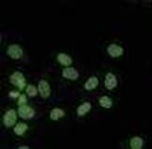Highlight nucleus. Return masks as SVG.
Wrapping results in <instances>:
<instances>
[{"mask_svg":"<svg viewBox=\"0 0 152 149\" xmlns=\"http://www.w3.org/2000/svg\"><path fill=\"white\" fill-rule=\"evenodd\" d=\"M10 82L11 84L15 85L19 90H23L25 87H26V78L23 75V73L20 71H14L11 75L10 76Z\"/></svg>","mask_w":152,"mask_h":149,"instance_id":"nucleus-1","label":"nucleus"},{"mask_svg":"<svg viewBox=\"0 0 152 149\" xmlns=\"http://www.w3.org/2000/svg\"><path fill=\"white\" fill-rule=\"evenodd\" d=\"M17 121V113L13 109H10V110H8L4 113L3 118H2V122L4 124L5 127L7 128H10L14 126L16 124Z\"/></svg>","mask_w":152,"mask_h":149,"instance_id":"nucleus-2","label":"nucleus"},{"mask_svg":"<svg viewBox=\"0 0 152 149\" xmlns=\"http://www.w3.org/2000/svg\"><path fill=\"white\" fill-rule=\"evenodd\" d=\"M7 55L12 59H20L24 55V52L20 45L10 44L7 49Z\"/></svg>","mask_w":152,"mask_h":149,"instance_id":"nucleus-3","label":"nucleus"},{"mask_svg":"<svg viewBox=\"0 0 152 149\" xmlns=\"http://www.w3.org/2000/svg\"><path fill=\"white\" fill-rule=\"evenodd\" d=\"M38 89H39V93L42 99L46 100L50 97L51 87H50L49 83L46 81V80H40L38 84Z\"/></svg>","mask_w":152,"mask_h":149,"instance_id":"nucleus-4","label":"nucleus"},{"mask_svg":"<svg viewBox=\"0 0 152 149\" xmlns=\"http://www.w3.org/2000/svg\"><path fill=\"white\" fill-rule=\"evenodd\" d=\"M17 113H18L19 116L23 119H30L35 116V113H36V112H35V110L32 107L28 106L26 104L20 106L18 108Z\"/></svg>","mask_w":152,"mask_h":149,"instance_id":"nucleus-5","label":"nucleus"},{"mask_svg":"<svg viewBox=\"0 0 152 149\" xmlns=\"http://www.w3.org/2000/svg\"><path fill=\"white\" fill-rule=\"evenodd\" d=\"M104 85L108 90H113L114 88L118 86V79H116L114 73L108 72L106 75H105Z\"/></svg>","mask_w":152,"mask_h":149,"instance_id":"nucleus-6","label":"nucleus"},{"mask_svg":"<svg viewBox=\"0 0 152 149\" xmlns=\"http://www.w3.org/2000/svg\"><path fill=\"white\" fill-rule=\"evenodd\" d=\"M107 53L111 57H119L124 54V49L116 43H112L107 47Z\"/></svg>","mask_w":152,"mask_h":149,"instance_id":"nucleus-7","label":"nucleus"},{"mask_svg":"<svg viewBox=\"0 0 152 149\" xmlns=\"http://www.w3.org/2000/svg\"><path fill=\"white\" fill-rule=\"evenodd\" d=\"M62 76L65 78V79L75 81V80H77L79 78V72L76 71L74 68L68 67V68H63V71H62Z\"/></svg>","mask_w":152,"mask_h":149,"instance_id":"nucleus-8","label":"nucleus"},{"mask_svg":"<svg viewBox=\"0 0 152 149\" xmlns=\"http://www.w3.org/2000/svg\"><path fill=\"white\" fill-rule=\"evenodd\" d=\"M56 59L58 61L60 65L64 66V67H69L72 64V58L69 55L64 54V53H60L58 54L56 56Z\"/></svg>","mask_w":152,"mask_h":149,"instance_id":"nucleus-9","label":"nucleus"},{"mask_svg":"<svg viewBox=\"0 0 152 149\" xmlns=\"http://www.w3.org/2000/svg\"><path fill=\"white\" fill-rule=\"evenodd\" d=\"M91 110V103L88 101H85L83 102L80 106L77 107V110H76V113H77L78 116H84Z\"/></svg>","mask_w":152,"mask_h":149,"instance_id":"nucleus-10","label":"nucleus"},{"mask_svg":"<svg viewBox=\"0 0 152 149\" xmlns=\"http://www.w3.org/2000/svg\"><path fill=\"white\" fill-rule=\"evenodd\" d=\"M99 85V79L96 76H92L88 78L85 83V89L87 91H90L95 89Z\"/></svg>","mask_w":152,"mask_h":149,"instance_id":"nucleus-11","label":"nucleus"},{"mask_svg":"<svg viewBox=\"0 0 152 149\" xmlns=\"http://www.w3.org/2000/svg\"><path fill=\"white\" fill-rule=\"evenodd\" d=\"M64 116H65V111L60 108H54L50 112V118L53 121H57Z\"/></svg>","mask_w":152,"mask_h":149,"instance_id":"nucleus-12","label":"nucleus"},{"mask_svg":"<svg viewBox=\"0 0 152 149\" xmlns=\"http://www.w3.org/2000/svg\"><path fill=\"white\" fill-rule=\"evenodd\" d=\"M27 129H28V126L23 122L17 123L13 128V131L17 136H23L26 132Z\"/></svg>","mask_w":152,"mask_h":149,"instance_id":"nucleus-13","label":"nucleus"},{"mask_svg":"<svg viewBox=\"0 0 152 149\" xmlns=\"http://www.w3.org/2000/svg\"><path fill=\"white\" fill-rule=\"evenodd\" d=\"M144 145V140L141 137H132L130 141V147L132 149H141Z\"/></svg>","mask_w":152,"mask_h":149,"instance_id":"nucleus-14","label":"nucleus"},{"mask_svg":"<svg viewBox=\"0 0 152 149\" xmlns=\"http://www.w3.org/2000/svg\"><path fill=\"white\" fill-rule=\"evenodd\" d=\"M99 103L104 109H110L113 106V100L108 96H102L99 99Z\"/></svg>","mask_w":152,"mask_h":149,"instance_id":"nucleus-15","label":"nucleus"},{"mask_svg":"<svg viewBox=\"0 0 152 149\" xmlns=\"http://www.w3.org/2000/svg\"><path fill=\"white\" fill-rule=\"evenodd\" d=\"M26 93L28 97H36L39 93V89L33 84H28L26 87Z\"/></svg>","mask_w":152,"mask_h":149,"instance_id":"nucleus-16","label":"nucleus"},{"mask_svg":"<svg viewBox=\"0 0 152 149\" xmlns=\"http://www.w3.org/2000/svg\"><path fill=\"white\" fill-rule=\"evenodd\" d=\"M26 102H27L26 96L25 94H21V96L18 98V100H17V105H18V107L23 106V105H26Z\"/></svg>","mask_w":152,"mask_h":149,"instance_id":"nucleus-17","label":"nucleus"},{"mask_svg":"<svg viewBox=\"0 0 152 149\" xmlns=\"http://www.w3.org/2000/svg\"><path fill=\"white\" fill-rule=\"evenodd\" d=\"M20 92L19 91H10V92L9 93V97L10 99H12V100H18V98L20 97Z\"/></svg>","mask_w":152,"mask_h":149,"instance_id":"nucleus-18","label":"nucleus"},{"mask_svg":"<svg viewBox=\"0 0 152 149\" xmlns=\"http://www.w3.org/2000/svg\"><path fill=\"white\" fill-rule=\"evenodd\" d=\"M19 148H21V149H22V148H28V146H20Z\"/></svg>","mask_w":152,"mask_h":149,"instance_id":"nucleus-19","label":"nucleus"}]
</instances>
